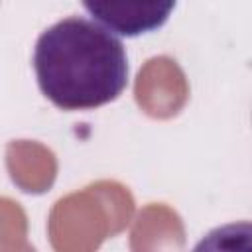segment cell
Returning <instances> with one entry per match:
<instances>
[{"instance_id":"277c9868","label":"cell","mask_w":252,"mask_h":252,"mask_svg":"<svg viewBox=\"0 0 252 252\" xmlns=\"http://www.w3.org/2000/svg\"><path fill=\"white\" fill-rule=\"evenodd\" d=\"M177 0H83L85 10L110 32L138 37L159 30Z\"/></svg>"},{"instance_id":"8992f818","label":"cell","mask_w":252,"mask_h":252,"mask_svg":"<svg viewBox=\"0 0 252 252\" xmlns=\"http://www.w3.org/2000/svg\"><path fill=\"white\" fill-rule=\"evenodd\" d=\"M185 244V228L181 217L165 203H148L138 213L132 232L130 248L136 252L181 250Z\"/></svg>"},{"instance_id":"6da1fadb","label":"cell","mask_w":252,"mask_h":252,"mask_svg":"<svg viewBox=\"0 0 252 252\" xmlns=\"http://www.w3.org/2000/svg\"><path fill=\"white\" fill-rule=\"evenodd\" d=\"M39 91L61 110H91L116 100L128 83L124 45L98 24L69 16L35 41Z\"/></svg>"},{"instance_id":"7a4b0ae2","label":"cell","mask_w":252,"mask_h":252,"mask_svg":"<svg viewBox=\"0 0 252 252\" xmlns=\"http://www.w3.org/2000/svg\"><path fill=\"white\" fill-rule=\"evenodd\" d=\"M134 215V197L118 181L100 179L61 197L47 220L49 242L57 252H91L104 238L122 232Z\"/></svg>"},{"instance_id":"3957f363","label":"cell","mask_w":252,"mask_h":252,"mask_svg":"<svg viewBox=\"0 0 252 252\" xmlns=\"http://www.w3.org/2000/svg\"><path fill=\"white\" fill-rule=\"evenodd\" d=\"M134 98L150 118L169 120L177 116L189 98V83L179 63L167 55L150 57L136 75Z\"/></svg>"},{"instance_id":"52a82bcc","label":"cell","mask_w":252,"mask_h":252,"mask_svg":"<svg viewBox=\"0 0 252 252\" xmlns=\"http://www.w3.org/2000/svg\"><path fill=\"white\" fill-rule=\"evenodd\" d=\"M0 250H33L28 242L26 211L10 197H0Z\"/></svg>"},{"instance_id":"5b68a950","label":"cell","mask_w":252,"mask_h":252,"mask_svg":"<svg viewBox=\"0 0 252 252\" xmlns=\"http://www.w3.org/2000/svg\"><path fill=\"white\" fill-rule=\"evenodd\" d=\"M6 169L24 193L41 195L55 183L57 158L39 142L12 140L6 146Z\"/></svg>"}]
</instances>
